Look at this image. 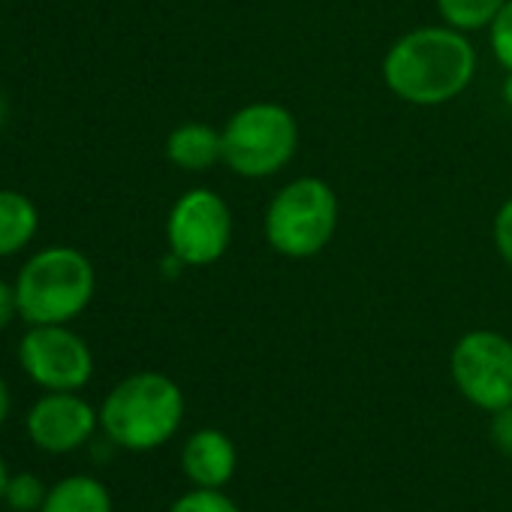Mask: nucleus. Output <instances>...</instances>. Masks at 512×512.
I'll list each match as a JSON object with an SVG mask.
<instances>
[{
	"label": "nucleus",
	"instance_id": "nucleus-7",
	"mask_svg": "<svg viewBox=\"0 0 512 512\" xmlns=\"http://www.w3.org/2000/svg\"><path fill=\"white\" fill-rule=\"evenodd\" d=\"M455 389L485 413L512 404V338L494 329L461 335L449 353Z\"/></svg>",
	"mask_w": 512,
	"mask_h": 512
},
{
	"label": "nucleus",
	"instance_id": "nucleus-6",
	"mask_svg": "<svg viewBox=\"0 0 512 512\" xmlns=\"http://www.w3.org/2000/svg\"><path fill=\"white\" fill-rule=\"evenodd\" d=\"M166 241L178 266H214L232 244V211L211 187L181 193L166 217Z\"/></svg>",
	"mask_w": 512,
	"mask_h": 512
},
{
	"label": "nucleus",
	"instance_id": "nucleus-19",
	"mask_svg": "<svg viewBox=\"0 0 512 512\" xmlns=\"http://www.w3.org/2000/svg\"><path fill=\"white\" fill-rule=\"evenodd\" d=\"M491 443L512 458V404L509 407H500L491 413Z\"/></svg>",
	"mask_w": 512,
	"mask_h": 512
},
{
	"label": "nucleus",
	"instance_id": "nucleus-18",
	"mask_svg": "<svg viewBox=\"0 0 512 512\" xmlns=\"http://www.w3.org/2000/svg\"><path fill=\"white\" fill-rule=\"evenodd\" d=\"M491 235H494V247L500 253V260L512 269V196L497 208L494 223H491Z\"/></svg>",
	"mask_w": 512,
	"mask_h": 512
},
{
	"label": "nucleus",
	"instance_id": "nucleus-9",
	"mask_svg": "<svg viewBox=\"0 0 512 512\" xmlns=\"http://www.w3.org/2000/svg\"><path fill=\"white\" fill-rule=\"evenodd\" d=\"M100 428V410H94L79 392H46L25 419L31 443L49 455H67L82 449Z\"/></svg>",
	"mask_w": 512,
	"mask_h": 512
},
{
	"label": "nucleus",
	"instance_id": "nucleus-10",
	"mask_svg": "<svg viewBox=\"0 0 512 512\" xmlns=\"http://www.w3.org/2000/svg\"><path fill=\"white\" fill-rule=\"evenodd\" d=\"M181 470L193 488H223L238 470V449L220 428H199L181 449Z\"/></svg>",
	"mask_w": 512,
	"mask_h": 512
},
{
	"label": "nucleus",
	"instance_id": "nucleus-8",
	"mask_svg": "<svg viewBox=\"0 0 512 512\" xmlns=\"http://www.w3.org/2000/svg\"><path fill=\"white\" fill-rule=\"evenodd\" d=\"M19 365L46 392H79L94 374L91 347L67 326H34L19 344Z\"/></svg>",
	"mask_w": 512,
	"mask_h": 512
},
{
	"label": "nucleus",
	"instance_id": "nucleus-13",
	"mask_svg": "<svg viewBox=\"0 0 512 512\" xmlns=\"http://www.w3.org/2000/svg\"><path fill=\"white\" fill-rule=\"evenodd\" d=\"M37 205L16 190H0V256H13L37 235Z\"/></svg>",
	"mask_w": 512,
	"mask_h": 512
},
{
	"label": "nucleus",
	"instance_id": "nucleus-12",
	"mask_svg": "<svg viewBox=\"0 0 512 512\" xmlns=\"http://www.w3.org/2000/svg\"><path fill=\"white\" fill-rule=\"evenodd\" d=\"M40 512H115L109 488L88 473L64 476L46 494Z\"/></svg>",
	"mask_w": 512,
	"mask_h": 512
},
{
	"label": "nucleus",
	"instance_id": "nucleus-24",
	"mask_svg": "<svg viewBox=\"0 0 512 512\" xmlns=\"http://www.w3.org/2000/svg\"><path fill=\"white\" fill-rule=\"evenodd\" d=\"M4 118H7V103H4V97H0V127H4Z\"/></svg>",
	"mask_w": 512,
	"mask_h": 512
},
{
	"label": "nucleus",
	"instance_id": "nucleus-5",
	"mask_svg": "<svg viewBox=\"0 0 512 512\" xmlns=\"http://www.w3.org/2000/svg\"><path fill=\"white\" fill-rule=\"evenodd\" d=\"M223 166L247 181L284 172L299 151L296 115L272 100H256L229 115L223 124Z\"/></svg>",
	"mask_w": 512,
	"mask_h": 512
},
{
	"label": "nucleus",
	"instance_id": "nucleus-2",
	"mask_svg": "<svg viewBox=\"0 0 512 512\" xmlns=\"http://www.w3.org/2000/svg\"><path fill=\"white\" fill-rule=\"evenodd\" d=\"M184 419L181 386L160 371H139L124 377L100 407L103 434L130 452L160 449L175 437Z\"/></svg>",
	"mask_w": 512,
	"mask_h": 512
},
{
	"label": "nucleus",
	"instance_id": "nucleus-22",
	"mask_svg": "<svg viewBox=\"0 0 512 512\" xmlns=\"http://www.w3.org/2000/svg\"><path fill=\"white\" fill-rule=\"evenodd\" d=\"M7 482H10V467H7L4 455H0V503H4V494H7Z\"/></svg>",
	"mask_w": 512,
	"mask_h": 512
},
{
	"label": "nucleus",
	"instance_id": "nucleus-21",
	"mask_svg": "<svg viewBox=\"0 0 512 512\" xmlns=\"http://www.w3.org/2000/svg\"><path fill=\"white\" fill-rule=\"evenodd\" d=\"M10 407H13L10 386H7V380H4V377H0V425L7 422V416H10Z\"/></svg>",
	"mask_w": 512,
	"mask_h": 512
},
{
	"label": "nucleus",
	"instance_id": "nucleus-15",
	"mask_svg": "<svg viewBox=\"0 0 512 512\" xmlns=\"http://www.w3.org/2000/svg\"><path fill=\"white\" fill-rule=\"evenodd\" d=\"M46 494H49V488L43 485V479L37 473H31V470L10 473L4 506L13 512H40L46 503Z\"/></svg>",
	"mask_w": 512,
	"mask_h": 512
},
{
	"label": "nucleus",
	"instance_id": "nucleus-3",
	"mask_svg": "<svg viewBox=\"0 0 512 512\" xmlns=\"http://www.w3.org/2000/svg\"><path fill=\"white\" fill-rule=\"evenodd\" d=\"M97 275L91 260L76 247H46L19 272V317L31 326H67L94 299Z\"/></svg>",
	"mask_w": 512,
	"mask_h": 512
},
{
	"label": "nucleus",
	"instance_id": "nucleus-20",
	"mask_svg": "<svg viewBox=\"0 0 512 512\" xmlns=\"http://www.w3.org/2000/svg\"><path fill=\"white\" fill-rule=\"evenodd\" d=\"M16 314H19L16 287H10L7 281H0V329H7V326L13 323Z\"/></svg>",
	"mask_w": 512,
	"mask_h": 512
},
{
	"label": "nucleus",
	"instance_id": "nucleus-16",
	"mask_svg": "<svg viewBox=\"0 0 512 512\" xmlns=\"http://www.w3.org/2000/svg\"><path fill=\"white\" fill-rule=\"evenodd\" d=\"M169 512H244L232 497L223 494V488H190L181 494Z\"/></svg>",
	"mask_w": 512,
	"mask_h": 512
},
{
	"label": "nucleus",
	"instance_id": "nucleus-1",
	"mask_svg": "<svg viewBox=\"0 0 512 512\" xmlns=\"http://www.w3.org/2000/svg\"><path fill=\"white\" fill-rule=\"evenodd\" d=\"M476 76V49L449 25H422L401 34L383 55L386 88L410 106H446Z\"/></svg>",
	"mask_w": 512,
	"mask_h": 512
},
{
	"label": "nucleus",
	"instance_id": "nucleus-14",
	"mask_svg": "<svg viewBox=\"0 0 512 512\" xmlns=\"http://www.w3.org/2000/svg\"><path fill=\"white\" fill-rule=\"evenodd\" d=\"M506 0H437V13L443 25L461 31V34H479L488 31Z\"/></svg>",
	"mask_w": 512,
	"mask_h": 512
},
{
	"label": "nucleus",
	"instance_id": "nucleus-17",
	"mask_svg": "<svg viewBox=\"0 0 512 512\" xmlns=\"http://www.w3.org/2000/svg\"><path fill=\"white\" fill-rule=\"evenodd\" d=\"M488 46H491L494 61L506 73H512V0H506L503 10L497 13V19L491 22V28H488Z\"/></svg>",
	"mask_w": 512,
	"mask_h": 512
},
{
	"label": "nucleus",
	"instance_id": "nucleus-23",
	"mask_svg": "<svg viewBox=\"0 0 512 512\" xmlns=\"http://www.w3.org/2000/svg\"><path fill=\"white\" fill-rule=\"evenodd\" d=\"M500 94H503L506 106L512 109V73H506V79H503V88H500Z\"/></svg>",
	"mask_w": 512,
	"mask_h": 512
},
{
	"label": "nucleus",
	"instance_id": "nucleus-4",
	"mask_svg": "<svg viewBox=\"0 0 512 512\" xmlns=\"http://www.w3.org/2000/svg\"><path fill=\"white\" fill-rule=\"evenodd\" d=\"M341 223V202L329 181L302 175L284 184L266 205L263 235L287 260H311L323 253Z\"/></svg>",
	"mask_w": 512,
	"mask_h": 512
},
{
	"label": "nucleus",
	"instance_id": "nucleus-11",
	"mask_svg": "<svg viewBox=\"0 0 512 512\" xmlns=\"http://www.w3.org/2000/svg\"><path fill=\"white\" fill-rule=\"evenodd\" d=\"M166 157L181 172H208L223 163V133L205 121H184L169 133Z\"/></svg>",
	"mask_w": 512,
	"mask_h": 512
}]
</instances>
